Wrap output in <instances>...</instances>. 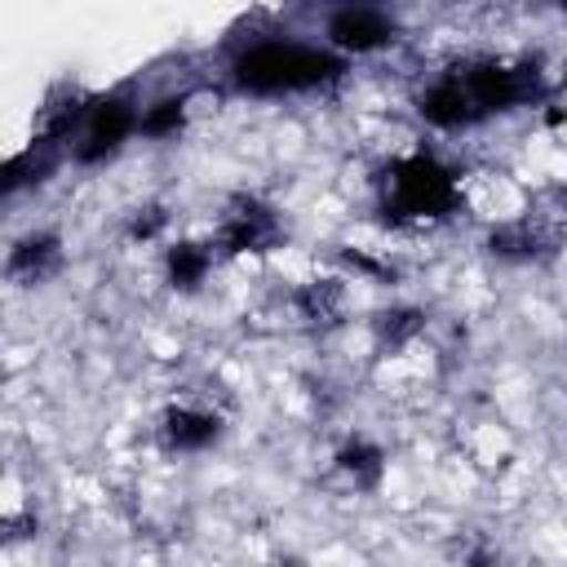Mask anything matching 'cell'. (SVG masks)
<instances>
[{"instance_id":"277c9868","label":"cell","mask_w":567,"mask_h":567,"mask_svg":"<svg viewBox=\"0 0 567 567\" xmlns=\"http://www.w3.org/2000/svg\"><path fill=\"white\" fill-rule=\"evenodd\" d=\"M124 128H128V111L124 106H102L97 115H93V124H89V133H84V146H80V155L84 159H97V155H106V151H115V142L124 137Z\"/></svg>"},{"instance_id":"52a82bcc","label":"cell","mask_w":567,"mask_h":567,"mask_svg":"<svg viewBox=\"0 0 567 567\" xmlns=\"http://www.w3.org/2000/svg\"><path fill=\"white\" fill-rule=\"evenodd\" d=\"M177 120H182V106H177V102H164L155 115H146V128H151V133H164V128H173Z\"/></svg>"},{"instance_id":"5b68a950","label":"cell","mask_w":567,"mask_h":567,"mask_svg":"<svg viewBox=\"0 0 567 567\" xmlns=\"http://www.w3.org/2000/svg\"><path fill=\"white\" fill-rule=\"evenodd\" d=\"M213 434H217V421L204 416V412H177L173 425H168V439H173L177 447H199V443H208Z\"/></svg>"},{"instance_id":"6da1fadb","label":"cell","mask_w":567,"mask_h":567,"mask_svg":"<svg viewBox=\"0 0 567 567\" xmlns=\"http://www.w3.org/2000/svg\"><path fill=\"white\" fill-rule=\"evenodd\" d=\"M239 80L248 89H306V84H319L337 71V62L319 49H306V44H257L239 58Z\"/></svg>"},{"instance_id":"8992f818","label":"cell","mask_w":567,"mask_h":567,"mask_svg":"<svg viewBox=\"0 0 567 567\" xmlns=\"http://www.w3.org/2000/svg\"><path fill=\"white\" fill-rule=\"evenodd\" d=\"M199 270H204V257H195V252H173V279H177V284L199 279Z\"/></svg>"},{"instance_id":"7a4b0ae2","label":"cell","mask_w":567,"mask_h":567,"mask_svg":"<svg viewBox=\"0 0 567 567\" xmlns=\"http://www.w3.org/2000/svg\"><path fill=\"white\" fill-rule=\"evenodd\" d=\"M394 213L403 217H425L452 204V182L443 168H434L430 159H408L394 173V195H390Z\"/></svg>"},{"instance_id":"3957f363","label":"cell","mask_w":567,"mask_h":567,"mask_svg":"<svg viewBox=\"0 0 567 567\" xmlns=\"http://www.w3.org/2000/svg\"><path fill=\"white\" fill-rule=\"evenodd\" d=\"M332 35H337L341 44H350V49H372V44H381V40L390 35V27H385V18L372 13V9H350V13L332 18Z\"/></svg>"}]
</instances>
